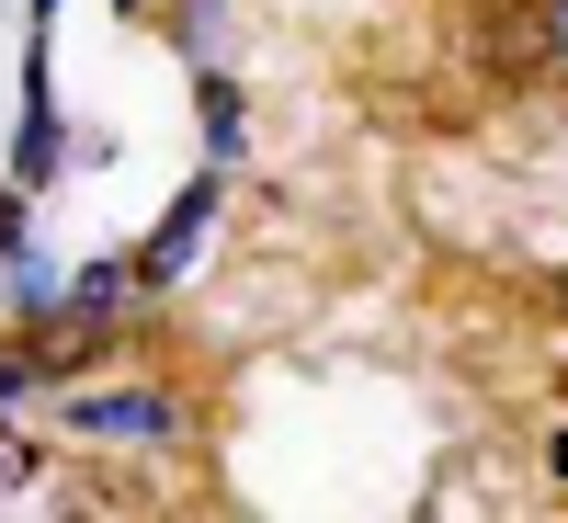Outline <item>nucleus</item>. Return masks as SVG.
<instances>
[{
	"label": "nucleus",
	"mask_w": 568,
	"mask_h": 523,
	"mask_svg": "<svg viewBox=\"0 0 568 523\" xmlns=\"http://www.w3.org/2000/svg\"><path fill=\"white\" fill-rule=\"evenodd\" d=\"M69 421H80L91 444H171V433H182V410H171L160 388H103V399H80Z\"/></svg>",
	"instance_id": "obj_1"
},
{
	"label": "nucleus",
	"mask_w": 568,
	"mask_h": 523,
	"mask_svg": "<svg viewBox=\"0 0 568 523\" xmlns=\"http://www.w3.org/2000/svg\"><path fill=\"white\" fill-rule=\"evenodd\" d=\"M205 228H216V182H194V194L171 205V228H160V251H136V273H149V284H171L182 262H194V240H205Z\"/></svg>",
	"instance_id": "obj_2"
},
{
	"label": "nucleus",
	"mask_w": 568,
	"mask_h": 523,
	"mask_svg": "<svg viewBox=\"0 0 568 523\" xmlns=\"http://www.w3.org/2000/svg\"><path fill=\"white\" fill-rule=\"evenodd\" d=\"M136 296H149V273H136V262H91V273L69 284V308H80V319H103V330H125Z\"/></svg>",
	"instance_id": "obj_3"
},
{
	"label": "nucleus",
	"mask_w": 568,
	"mask_h": 523,
	"mask_svg": "<svg viewBox=\"0 0 568 523\" xmlns=\"http://www.w3.org/2000/svg\"><path fill=\"white\" fill-rule=\"evenodd\" d=\"M45 171H58V114H45V69H23V137H12V182L34 194Z\"/></svg>",
	"instance_id": "obj_4"
},
{
	"label": "nucleus",
	"mask_w": 568,
	"mask_h": 523,
	"mask_svg": "<svg viewBox=\"0 0 568 523\" xmlns=\"http://www.w3.org/2000/svg\"><path fill=\"white\" fill-rule=\"evenodd\" d=\"M103 342H114V330L69 308V330H34V375H80V364H91V353H103Z\"/></svg>",
	"instance_id": "obj_5"
},
{
	"label": "nucleus",
	"mask_w": 568,
	"mask_h": 523,
	"mask_svg": "<svg viewBox=\"0 0 568 523\" xmlns=\"http://www.w3.org/2000/svg\"><path fill=\"white\" fill-rule=\"evenodd\" d=\"M205 149L240 160V91H227V80H205Z\"/></svg>",
	"instance_id": "obj_6"
},
{
	"label": "nucleus",
	"mask_w": 568,
	"mask_h": 523,
	"mask_svg": "<svg viewBox=\"0 0 568 523\" xmlns=\"http://www.w3.org/2000/svg\"><path fill=\"white\" fill-rule=\"evenodd\" d=\"M12 262H23V182L0 194V273H12Z\"/></svg>",
	"instance_id": "obj_7"
},
{
	"label": "nucleus",
	"mask_w": 568,
	"mask_h": 523,
	"mask_svg": "<svg viewBox=\"0 0 568 523\" xmlns=\"http://www.w3.org/2000/svg\"><path fill=\"white\" fill-rule=\"evenodd\" d=\"M23 388H34V353H0V410H12Z\"/></svg>",
	"instance_id": "obj_8"
},
{
	"label": "nucleus",
	"mask_w": 568,
	"mask_h": 523,
	"mask_svg": "<svg viewBox=\"0 0 568 523\" xmlns=\"http://www.w3.org/2000/svg\"><path fill=\"white\" fill-rule=\"evenodd\" d=\"M34 479V444H12V433H0V490H23Z\"/></svg>",
	"instance_id": "obj_9"
},
{
	"label": "nucleus",
	"mask_w": 568,
	"mask_h": 523,
	"mask_svg": "<svg viewBox=\"0 0 568 523\" xmlns=\"http://www.w3.org/2000/svg\"><path fill=\"white\" fill-rule=\"evenodd\" d=\"M546 58L568 69V0H546Z\"/></svg>",
	"instance_id": "obj_10"
}]
</instances>
